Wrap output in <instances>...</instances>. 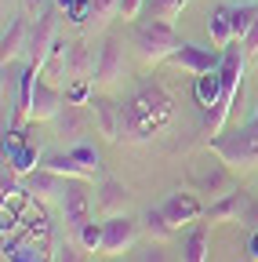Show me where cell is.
Instances as JSON below:
<instances>
[{
  "mask_svg": "<svg viewBox=\"0 0 258 262\" xmlns=\"http://www.w3.org/2000/svg\"><path fill=\"white\" fill-rule=\"evenodd\" d=\"M138 11H142V0H120V11H116V15H124V18H138Z\"/></svg>",
  "mask_w": 258,
  "mask_h": 262,
  "instance_id": "31",
  "label": "cell"
},
{
  "mask_svg": "<svg viewBox=\"0 0 258 262\" xmlns=\"http://www.w3.org/2000/svg\"><path fill=\"white\" fill-rule=\"evenodd\" d=\"M247 251H251V258H254V262H258V233H254V237H251V244H247Z\"/></svg>",
  "mask_w": 258,
  "mask_h": 262,
  "instance_id": "35",
  "label": "cell"
},
{
  "mask_svg": "<svg viewBox=\"0 0 258 262\" xmlns=\"http://www.w3.org/2000/svg\"><path fill=\"white\" fill-rule=\"evenodd\" d=\"M4 157H8V168L15 175H29V171H37V149L33 146H18V131H11V139H4Z\"/></svg>",
  "mask_w": 258,
  "mask_h": 262,
  "instance_id": "12",
  "label": "cell"
},
{
  "mask_svg": "<svg viewBox=\"0 0 258 262\" xmlns=\"http://www.w3.org/2000/svg\"><path fill=\"white\" fill-rule=\"evenodd\" d=\"M66 102H69V106H87V102H91V77L69 80V88H66Z\"/></svg>",
  "mask_w": 258,
  "mask_h": 262,
  "instance_id": "24",
  "label": "cell"
},
{
  "mask_svg": "<svg viewBox=\"0 0 258 262\" xmlns=\"http://www.w3.org/2000/svg\"><path fill=\"white\" fill-rule=\"evenodd\" d=\"M102 233H106V226L102 222H87L84 229H80V248L84 251H102Z\"/></svg>",
  "mask_w": 258,
  "mask_h": 262,
  "instance_id": "23",
  "label": "cell"
},
{
  "mask_svg": "<svg viewBox=\"0 0 258 262\" xmlns=\"http://www.w3.org/2000/svg\"><path fill=\"white\" fill-rule=\"evenodd\" d=\"M26 8H37V11H44V8H48V0H26Z\"/></svg>",
  "mask_w": 258,
  "mask_h": 262,
  "instance_id": "36",
  "label": "cell"
},
{
  "mask_svg": "<svg viewBox=\"0 0 258 262\" xmlns=\"http://www.w3.org/2000/svg\"><path fill=\"white\" fill-rule=\"evenodd\" d=\"M106 233H102V255H120L135 244V219L127 215H109L106 222Z\"/></svg>",
  "mask_w": 258,
  "mask_h": 262,
  "instance_id": "6",
  "label": "cell"
},
{
  "mask_svg": "<svg viewBox=\"0 0 258 262\" xmlns=\"http://www.w3.org/2000/svg\"><path fill=\"white\" fill-rule=\"evenodd\" d=\"M120 70H124V44L116 37H109L102 44L99 62H95V80H113V77H120Z\"/></svg>",
  "mask_w": 258,
  "mask_h": 262,
  "instance_id": "13",
  "label": "cell"
},
{
  "mask_svg": "<svg viewBox=\"0 0 258 262\" xmlns=\"http://www.w3.org/2000/svg\"><path fill=\"white\" fill-rule=\"evenodd\" d=\"M244 204H247L244 193H225L218 204L207 208V219H211V222H218V219H240V215H244Z\"/></svg>",
  "mask_w": 258,
  "mask_h": 262,
  "instance_id": "19",
  "label": "cell"
},
{
  "mask_svg": "<svg viewBox=\"0 0 258 262\" xmlns=\"http://www.w3.org/2000/svg\"><path fill=\"white\" fill-rule=\"evenodd\" d=\"M80 77H95L91 73V55L84 44H69V55H66V80H80Z\"/></svg>",
  "mask_w": 258,
  "mask_h": 262,
  "instance_id": "18",
  "label": "cell"
},
{
  "mask_svg": "<svg viewBox=\"0 0 258 262\" xmlns=\"http://www.w3.org/2000/svg\"><path fill=\"white\" fill-rule=\"evenodd\" d=\"M44 168H51L55 175H69V179H91V175H95V171H87V168H84V164H80L73 153H66V157H62V153L44 157Z\"/></svg>",
  "mask_w": 258,
  "mask_h": 262,
  "instance_id": "17",
  "label": "cell"
},
{
  "mask_svg": "<svg viewBox=\"0 0 258 262\" xmlns=\"http://www.w3.org/2000/svg\"><path fill=\"white\" fill-rule=\"evenodd\" d=\"M171 113H175L171 95L160 84H142L124 102V135L135 139V142H146V139H153L156 131L171 120Z\"/></svg>",
  "mask_w": 258,
  "mask_h": 262,
  "instance_id": "1",
  "label": "cell"
},
{
  "mask_svg": "<svg viewBox=\"0 0 258 262\" xmlns=\"http://www.w3.org/2000/svg\"><path fill=\"white\" fill-rule=\"evenodd\" d=\"M135 48L142 55V62H164L171 58V51L178 48V37H175V26L168 18H149L142 26H135Z\"/></svg>",
  "mask_w": 258,
  "mask_h": 262,
  "instance_id": "3",
  "label": "cell"
},
{
  "mask_svg": "<svg viewBox=\"0 0 258 262\" xmlns=\"http://www.w3.org/2000/svg\"><path fill=\"white\" fill-rule=\"evenodd\" d=\"M69 153H73V157H77V160L84 164V168H87V171H99V149H95V146H87V142H80V146H73Z\"/></svg>",
  "mask_w": 258,
  "mask_h": 262,
  "instance_id": "27",
  "label": "cell"
},
{
  "mask_svg": "<svg viewBox=\"0 0 258 262\" xmlns=\"http://www.w3.org/2000/svg\"><path fill=\"white\" fill-rule=\"evenodd\" d=\"M62 102H66V95H62L51 80H37V91H33V102H29V113H26V117L51 120V117H58Z\"/></svg>",
  "mask_w": 258,
  "mask_h": 262,
  "instance_id": "10",
  "label": "cell"
},
{
  "mask_svg": "<svg viewBox=\"0 0 258 262\" xmlns=\"http://www.w3.org/2000/svg\"><path fill=\"white\" fill-rule=\"evenodd\" d=\"M91 113H95V120H99V131L109 139V142H120V135H124V106H116L113 98H91Z\"/></svg>",
  "mask_w": 258,
  "mask_h": 262,
  "instance_id": "8",
  "label": "cell"
},
{
  "mask_svg": "<svg viewBox=\"0 0 258 262\" xmlns=\"http://www.w3.org/2000/svg\"><path fill=\"white\" fill-rule=\"evenodd\" d=\"M222 58H225V51L222 48H200V44H178L175 51H171V58L168 62H175V66H182V70H189V73H215V70H222Z\"/></svg>",
  "mask_w": 258,
  "mask_h": 262,
  "instance_id": "4",
  "label": "cell"
},
{
  "mask_svg": "<svg viewBox=\"0 0 258 262\" xmlns=\"http://www.w3.org/2000/svg\"><path fill=\"white\" fill-rule=\"evenodd\" d=\"M146 229H149L153 237H168V233H171V222L164 219V211H160V208H153V211H146Z\"/></svg>",
  "mask_w": 258,
  "mask_h": 262,
  "instance_id": "26",
  "label": "cell"
},
{
  "mask_svg": "<svg viewBox=\"0 0 258 262\" xmlns=\"http://www.w3.org/2000/svg\"><path fill=\"white\" fill-rule=\"evenodd\" d=\"M55 262H80V251H77V244H62V248L55 251Z\"/></svg>",
  "mask_w": 258,
  "mask_h": 262,
  "instance_id": "30",
  "label": "cell"
},
{
  "mask_svg": "<svg viewBox=\"0 0 258 262\" xmlns=\"http://www.w3.org/2000/svg\"><path fill=\"white\" fill-rule=\"evenodd\" d=\"M160 211H164V219L171 222V229H178V226H189V222H197L200 219V201L193 193H171L164 204H160Z\"/></svg>",
  "mask_w": 258,
  "mask_h": 262,
  "instance_id": "9",
  "label": "cell"
},
{
  "mask_svg": "<svg viewBox=\"0 0 258 262\" xmlns=\"http://www.w3.org/2000/svg\"><path fill=\"white\" fill-rule=\"evenodd\" d=\"M244 48H247V55H258V18H254V26L247 29V37H244Z\"/></svg>",
  "mask_w": 258,
  "mask_h": 262,
  "instance_id": "33",
  "label": "cell"
},
{
  "mask_svg": "<svg viewBox=\"0 0 258 262\" xmlns=\"http://www.w3.org/2000/svg\"><path fill=\"white\" fill-rule=\"evenodd\" d=\"M215 153L222 157V164H240V168L258 160V149H254V142L247 135V127L229 131V135H218L215 139Z\"/></svg>",
  "mask_w": 258,
  "mask_h": 262,
  "instance_id": "5",
  "label": "cell"
},
{
  "mask_svg": "<svg viewBox=\"0 0 258 262\" xmlns=\"http://www.w3.org/2000/svg\"><path fill=\"white\" fill-rule=\"evenodd\" d=\"M62 211H66V222L77 229H80L91 222V196H87V189L80 186V182H66V196H62Z\"/></svg>",
  "mask_w": 258,
  "mask_h": 262,
  "instance_id": "7",
  "label": "cell"
},
{
  "mask_svg": "<svg viewBox=\"0 0 258 262\" xmlns=\"http://www.w3.org/2000/svg\"><path fill=\"white\" fill-rule=\"evenodd\" d=\"M207 33H211V44L215 48H225L229 40H237L233 37V15H229V8H215L207 15Z\"/></svg>",
  "mask_w": 258,
  "mask_h": 262,
  "instance_id": "16",
  "label": "cell"
},
{
  "mask_svg": "<svg viewBox=\"0 0 258 262\" xmlns=\"http://www.w3.org/2000/svg\"><path fill=\"white\" fill-rule=\"evenodd\" d=\"M138 262H168V255H164V248H153V244H149V248L138 255Z\"/></svg>",
  "mask_w": 258,
  "mask_h": 262,
  "instance_id": "32",
  "label": "cell"
},
{
  "mask_svg": "<svg viewBox=\"0 0 258 262\" xmlns=\"http://www.w3.org/2000/svg\"><path fill=\"white\" fill-rule=\"evenodd\" d=\"M120 201H127L124 186H116V182H106V186H102V204H106V208H116Z\"/></svg>",
  "mask_w": 258,
  "mask_h": 262,
  "instance_id": "28",
  "label": "cell"
},
{
  "mask_svg": "<svg viewBox=\"0 0 258 262\" xmlns=\"http://www.w3.org/2000/svg\"><path fill=\"white\" fill-rule=\"evenodd\" d=\"M229 15H233V37H237V40H244V37H247V29H251V26H254V18H258V4L229 8Z\"/></svg>",
  "mask_w": 258,
  "mask_h": 262,
  "instance_id": "21",
  "label": "cell"
},
{
  "mask_svg": "<svg viewBox=\"0 0 258 262\" xmlns=\"http://www.w3.org/2000/svg\"><path fill=\"white\" fill-rule=\"evenodd\" d=\"M222 51H225V58H222V102H218V110L207 117V131H211V135H222L225 120H229V110H233V98H237V91H240V77H244L240 40H229Z\"/></svg>",
  "mask_w": 258,
  "mask_h": 262,
  "instance_id": "2",
  "label": "cell"
},
{
  "mask_svg": "<svg viewBox=\"0 0 258 262\" xmlns=\"http://www.w3.org/2000/svg\"><path fill=\"white\" fill-rule=\"evenodd\" d=\"M4 262H51V251L40 237H26V241L11 237L4 241Z\"/></svg>",
  "mask_w": 258,
  "mask_h": 262,
  "instance_id": "11",
  "label": "cell"
},
{
  "mask_svg": "<svg viewBox=\"0 0 258 262\" xmlns=\"http://www.w3.org/2000/svg\"><path fill=\"white\" fill-rule=\"evenodd\" d=\"M113 11H120V0H95V22H106Z\"/></svg>",
  "mask_w": 258,
  "mask_h": 262,
  "instance_id": "29",
  "label": "cell"
},
{
  "mask_svg": "<svg viewBox=\"0 0 258 262\" xmlns=\"http://www.w3.org/2000/svg\"><path fill=\"white\" fill-rule=\"evenodd\" d=\"M207 244H211V229L207 222L193 226V233L182 244V262H207Z\"/></svg>",
  "mask_w": 258,
  "mask_h": 262,
  "instance_id": "15",
  "label": "cell"
},
{
  "mask_svg": "<svg viewBox=\"0 0 258 262\" xmlns=\"http://www.w3.org/2000/svg\"><path fill=\"white\" fill-rule=\"evenodd\" d=\"M22 37H26V18H11V29H4V44H0L4 48V62L22 51Z\"/></svg>",
  "mask_w": 258,
  "mask_h": 262,
  "instance_id": "22",
  "label": "cell"
},
{
  "mask_svg": "<svg viewBox=\"0 0 258 262\" xmlns=\"http://www.w3.org/2000/svg\"><path fill=\"white\" fill-rule=\"evenodd\" d=\"M197 102L207 110V117L218 110V102H222V70L200 73V77H197Z\"/></svg>",
  "mask_w": 258,
  "mask_h": 262,
  "instance_id": "14",
  "label": "cell"
},
{
  "mask_svg": "<svg viewBox=\"0 0 258 262\" xmlns=\"http://www.w3.org/2000/svg\"><path fill=\"white\" fill-rule=\"evenodd\" d=\"M247 135H251V142H254V149H258V110H254V117H251V124H247Z\"/></svg>",
  "mask_w": 258,
  "mask_h": 262,
  "instance_id": "34",
  "label": "cell"
},
{
  "mask_svg": "<svg viewBox=\"0 0 258 262\" xmlns=\"http://www.w3.org/2000/svg\"><path fill=\"white\" fill-rule=\"evenodd\" d=\"M189 4V0H153V15L156 18H168V22H175L178 15H182V8Z\"/></svg>",
  "mask_w": 258,
  "mask_h": 262,
  "instance_id": "25",
  "label": "cell"
},
{
  "mask_svg": "<svg viewBox=\"0 0 258 262\" xmlns=\"http://www.w3.org/2000/svg\"><path fill=\"white\" fill-rule=\"evenodd\" d=\"M55 4L66 11V18L73 26H84L87 18H95V0H55Z\"/></svg>",
  "mask_w": 258,
  "mask_h": 262,
  "instance_id": "20",
  "label": "cell"
}]
</instances>
